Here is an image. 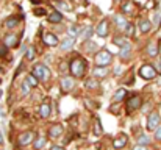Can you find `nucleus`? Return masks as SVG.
<instances>
[{
	"label": "nucleus",
	"instance_id": "2",
	"mask_svg": "<svg viewBox=\"0 0 161 150\" xmlns=\"http://www.w3.org/2000/svg\"><path fill=\"white\" fill-rule=\"evenodd\" d=\"M111 61L113 55L108 50H100L99 53H96V67H108Z\"/></svg>",
	"mask_w": 161,
	"mask_h": 150
},
{
	"label": "nucleus",
	"instance_id": "6",
	"mask_svg": "<svg viewBox=\"0 0 161 150\" xmlns=\"http://www.w3.org/2000/svg\"><path fill=\"white\" fill-rule=\"evenodd\" d=\"M142 105V99H141V96H131L130 99L127 100V113H133L135 109H138L139 106Z\"/></svg>",
	"mask_w": 161,
	"mask_h": 150
},
{
	"label": "nucleus",
	"instance_id": "38",
	"mask_svg": "<svg viewBox=\"0 0 161 150\" xmlns=\"http://www.w3.org/2000/svg\"><path fill=\"white\" fill-rule=\"evenodd\" d=\"M125 28H127V31H125V33H127V36H131V35H133V25H131V24H128Z\"/></svg>",
	"mask_w": 161,
	"mask_h": 150
},
{
	"label": "nucleus",
	"instance_id": "5",
	"mask_svg": "<svg viewBox=\"0 0 161 150\" xmlns=\"http://www.w3.org/2000/svg\"><path fill=\"white\" fill-rule=\"evenodd\" d=\"M139 75H141L144 80H153V78L157 77V70H155L153 66L144 64V66H141V69H139Z\"/></svg>",
	"mask_w": 161,
	"mask_h": 150
},
{
	"label": "nucleus",
	"instance_id": "43",
	"mask_svg": "<svg viewBox=\"0 0 161 150\" xmlns=\"http://www.w3.org/2000/svg\"><path fill=\"white\" fill-rule=\"evenodd\" d=\"M50 150H64V147H61V146H52Z\"/></svg>",
	"mask_w": 161,
	"mask_h": 150
},
{
	"label": "nucleus",
	"instance_id": "23",
	"mask_svg": "<svg viewBox=\"0 0 161 150\" xmlns=\"http://www.w3.org/2000/svg\"><path fill=\"white\" fill-rule=\"evenodd\" d=\"M17 24H19V17H9V19L5 20V27L6 28H14Z\"/></svg>",
	"mask_w": 161,
	"mask_h": 150
},
{
	"label": "nucleus",
	"instance_id": "3",
	"mask_svg": "<svg viewBox=\"0 0 161 150\" xmlns=\"http://www.w3.org/2000/svg\"><path fill=\"white\" fill-rule=\"evenodd\" d=\"M33 75L36 77V80H41V81H47L50 78V70L47 66L44 64H36L33 67Z\"/></svg>",
	"mask_w": 161,
	"mask_h": 150
},
{
	"label": "nucleus",
	"instance_id": "34",
	"mask_svg": "<svg viewBox=\"0 0 161 150\" xmlns=\"http://www.w3.org/2000/svg\"><path fill=\"white\" fill-rule=\"evenodd\" d=\"M113 42H114V44H117L119 47H124V46L127 44V42H125V39H120V36H116V38L113 39Z\"/></svg>",
	"mask_w": 161,
	"mask_h": 150
},
{
	"label": "nucleus",
	"instance_id": "17",
	"mask_svg": "<svg viewBox=\"0 0 161 150\" xmlns=\"http://www.w3.org/2000/svg\"><path fill=\"white\" fill-rule=\"evenodd\" d=\"M44 42L47 46H58V38L55 36L53 33H46L44 35Z\"/></svg>",
	"mask_w": 161,
	"mask_h": 150
},
{
	"label": "nucleus",
	"instance_id": "7",
	"mask_svg": "<svg viewBox=\"0 0 161 150\" xmlns=\"http://www.w3.org/2000/svg\"><path fill=\"white\" fill-rule=\"evenodd\" d=\"M108 28H109V22H108V19L100 20V24H99L97 28H96L97 36H100V38H107L108 36Z\"/></svg>",
	"mask_w": 161,
	"mask_h": 150
},
{
	"label": "nucleus",
	"instance_id": "9",
	"mask_svg": "<svg viewBox=\"0 0 161 150\" xmlns=\"http://www.w3.org/2000/svg\"><path fill=\"white\" fill-rule=\"evenodd\" d=\"M74 86H75V81H74L72 77H64V78H61V89H63L64 92L72 91Z\"/></svg>",
	"mask_w": 161,
	"mask_h": 150
},
{
	"label": "nucleus",
	"instance_id": "44",
	"mask_svg": "<svg viewBox=\"0 0 161 150\" xmlns=\"http://www.w3.org/2000/svg\"><path fill=\"white\" fill-rule=\"evenodd\" d=\"M3 142V136H2V131H0V144Z\"/></svg>",
	"mask_w": 161,
	"mask_h": 150
},
{
	"label": "nucleus",
	"instance_id": "22",
	"mask_svg": "<svg viewBox=\"0 0 161 150\" xmlns=\"http://www.w3.org/2000/svg\"><path fill=\"white\" fill-rule=\"evenodd\" d=\"M130 55H131V46H130V44L127 42V44H125L124 47H120V56H122L124 59H127V58H128Z\"/></svg>",
	"mask_w": 161,
	"mask_h": 150
},
{
	"label": "nucleus",
	"instance_id": "15",
	"mask_svg": "<svg viewBox=\"0 0 161 150\" xmlns=\"http://www.w3.org/2000/svg\"><path fill=\"white\" fill-rule=\"evenodd\" d=\"M150 30H152V22L147 20V19H142V20L139 22V31L146 35V33H149Z\"/></svg>",
	"mask_w": 161,
	"mask_h": 150
},
{
	"label": "nucleus",
	"instance_id": "46",
	"mask_svg": "<svg viewBox=\"0 0 161 150\" xmlns=\"http://www.w3.org/2000/svg\"><path fill=\"white\" fill-rule=\"evenodd\" d=\"M0 74H3V69H2V67H0Z\"/></svg>",
	"mask_w": 161,
	"mask_h": 150
},
{
	"label": "nucleus",
	"instance_id": "35",
	"mask_svg": "<svg viewBox=\"0 0 161 150\" xmlns=\"http://www.w3.org/2000/svg\"><path fill=\"white\" fill-rule=\"evenodd\" d=\"M67 31H69V35H70V38H75V36H77V33H78V30H77V27H74V25H72V27H69V30H67Z\"/></svg>",
	"mask_w": 161,
	"mask_h": 150
},
{
	"label": "nucleus",
	"instance_id": "36",
	"mask_svg": "<svg viewBox=\"0 0 161 150\" xmlns=\"http://www.w3.org/2000/svg\"><path fill=\"white\" fill-rule=\"evenodd\" d=\"M6 53H8V47L5 44H0V58L6 56Z\"/></svg>",
	"mask_w": 161,
	"mask_h": 150
},
{
	"label": "nucleus",
	"instance_id": "13",
	"mask_svg": "<svg viewBox=\"0 0 161 150\" xmlns=\"http://www.w3.org/2000/svg\"><path fill=\"white\" fill-rule=\"evenodd\" d=\"M61 20H63L61 11H55V13H52V14L47 16V22H50V24H59Z\"/></svg>",
	"mask_w": 161,
	"mask_h": 150
},
{
	"label": "nucleus",
	"instance_id": "1",
	"mask_svg": "<svg viewBox=\"0 0 161 150\" xmlns=\"http://www.w3.org/2000/svg\"><path fill=\"white\" fill-rule=\"evenodd\" d=\"M69 69H70V74H72L75 78H83V77H85V70H86V61H85L81 56H75V58L70 61Z\"/></svg>",
	"mask_w": 161,
	"mask_h": 150
},
{
	"label": "nucleus",
	"instance_id": "18",
	"mask_svg": "<svg viewBox=\"0 0 161 150\" xmlns=\"http://www.w3.org/2000/svg\"><path fill=\"white\" fill-rule=\"evenodd\" d=\"M114 22H116V25H117V27H120V28H125V27L128 25L127 19H125L122 14H116V16H114Z\"/></svg>",
	"mask_w": 161,
	"mask_h": 150
},
{
	"label": "nucleus",
	"instance_id": "33",
	"mask_svg": "<svg viewBox=\"0 0 161 150\" xmlns=\"http://www.w3.org/2000/svg\"><path fill=\"white\" fill-rule=\"evenodd\" d=\"M20 91H22V96H27V94L30 92V85H28L27 81H24L22 86H20Z\"/></svg>",
	"mask_w": 161,
	"mask_h": 150
},
{
	"label": "nucleus",
	"instance_id": "41",
	"mask_svg": "<svg viewBox=\"0 0 161 150\" xmlns=\"http://www.w3.org/2000/svg\"><path fill=\"white\" fill-rule=\"evenodd\" d=\"M161 24V14H157L155 16V25H160Z\"/></svg>",
	"mask_w": 161,
	"mask_h": 150
},
{
	"label": "nucleus",
	"instance_id": "20",
	"mask_svg": "<svg viewBox=\"0 0 161 150\" xmlns=\"http://www.w3.org/2000/svg\"><path fill=\"white\" fill-rule=\"evenodd\" d=\"M46 142H47V139L44 138V136H38L36 139H35V142H33V146H35V150H41L44 146H46Z\"/></svg>",
	"mask_w": 161,
	"mask_h": 150
},
{
	"label": "nucleus",
	"instance_id": "40",
	"mask_svg": "<svg viewBox=\"0 0 161 150\" xmlns=\"http://www.w3.org/2000/svg\"><path fill=\"white\" fill-rule=\"evenodd\" d=\"M96 133H102V127H100V120L99 119L96 122Z\"/></svg>",
	"mask_w": 161,
	"mask_h": 150
},
{
	"label": "nucleus",
	"instance_id": "37",
	"mask_svg": "<svg viewBox=\"0 0 161 150\" xmlns=\"http://www.w3.org/2000/svg\"><path fill=\"white\" fill-rule=\"evenodd\" d=\"M153 133H155V139H157L158 142H161V125L153 131Z\"/></svg>",
	"mask_w": 161,
	"mask_h": 150
},
{
	"label": "nucleus",
	"instance_id": "16",
	"mask_svg": "<svg viewBox=\"0 0 161 150\" xmlns=\"http://www.w3.org/2000/svg\"><path fill=\"white\" fill-rule=\"evenodd\" d=\"M5 46L9 49V47H16L17 46V36L16 35H6L5 36Z\"/></svg>",
	"mask_w": 161,
	"mask_h": 150
},
{
	"label": "nucleus",
	"instance_id": "19",
	"mask_svg": "<svg viewBox=\"0 0 161 150\" xmlns=\"http://www.w3.org/2000/svg\"><path fill=\"white\" fill-rule=\"evenodd\" d=\"M85 86H86L88 89H97V88H100V83H99L97 78H88V80L85 81Z\"/></svg>",
	"mask_w": 161,
	"mask_h": 150
},
{
	"label": "nucleus",
	"instance_id": "24",
	"mask_svg": "<svg viewBox=\"0 0 161 150\" xmlns=\"http://www.w3.org/2000/svg\"><path fill=\"white\" fill-rule=\"evenodd\" d=\"M147 53H149V56H157V53H158V47H157V44H155V42H150V44L147 46Z\"/></svg>",
	"mask_w": 161,
	"mask_h": 150
},
{
	"label": "nucleus",
	"instance_id": "26",
	"mask_svg": "<svg viewBox=\"0 0 161 150\" xmlns=\"http://www.w3.org/2000/svg\"><path fill=\"white\" fill-rule=\"evenodd\" d=\"M138 144H139V146H146V147H147V146L150 144V138H149L147 135H141V136L138 138Z\"/></svg>",
	"mask_w": 161,
	"mask_h": 150
},
{
	"label": "nucleus",
	"instance_id": "29",
	"mask_svg": "<svg viewBox=\"0 0 161 150\" xmlns=\"http://www.w3.org/2000/svg\"><path fill=\"white\" fill-rule=\"evenodd\" d=\"M25 81H27L31 88H36V86H38V80H36V77H35V75H28Z\"/></svg>",
	"mask_w": 161,
	"mask_h": 150
},
{
	"label": "nucleus",
	"instance_id": "39",
	"mask_svg": "<svg viewBox=\"0 0 161 150\" xmlns=\"http://www.w3.org/2000/svg\"><path fill=\"white\" fill-rule=\"evenodd\" d=\"M35 14H36V16H44V14H46V9H42V8H36V9H35Z\"/></svg>",
	"mask_w": 161,
	"mask_h": 150
},
{
	"label": "nucleus",
	"instance_id": "28",
	"mask_svg": "<svg viewBox=\"0 0 161 150\" xmlns=\"http://www.w3.org/2000/svg\"><path fill=\"white\" fill-rule=\"evenodd\" d=\"M107 67H96L94 69V75H96V78L97 77H107Z\"/></svg>",
	"mask_w": 161,
	"mask_h": 150
},
{
	"label": "nucleus",
	"instance_id": "27",
	"mask_svg": "<svg viewBox=\"0 0 161 150\" xmlns=\"http://www.w3.org/2000/svg\"><path fill=\"white\" fill-rule=\"evenodd\" d=\"M83 49L86 50V52H94V50H97V44L96 42H91V41H86L83 44Z\"/></svg>",
	"mask_w": 161,
	"mask_h": 150
},
{
	"label": "nucleus",
	"instance_id": "32",
	"mask_svg": "<svg viewBox=\"0 0 161 150\" xmlns=\"http://www.w3.org/2000/svg\"><path fill=\"white\" fill-rule=\"evenodd\" d=\"M133 9V3L131 2H127L125 5H122V13H131Z\"/></svg>",
	"mask_w": 161,
	"mask_h": 150
},
{
	"label": "nucleus",
	"instance_id": "31",
	"mask_svg": "<svg viewBox=\"0 0 161 150\" xmlns=\"http://www.w3.org/2000/svg\"><path fill=\"white\" fill-rule=\"evenodd\" d=\"M55 5L59 8V9H70V6L67 5V3H64V2H61V0H55Z\"/></svg>",
	"mask_w": 161,
	"mask_h": 150
},
{
	"label": "nucleus",
	"instance_id": "11",
	"mask_svg": "<svg viewBox=\"0 0 161 150\" xmlns=\"http://www.w3.org/2000/svg\"><path fill=\"white\" fill-rule=\"evenodd\" d=\"M61 133H63V125H59V124L52 125L50 130H49V136H50V138H59Z\"/></svg>",
	"mask_w": 161,
	"mask_h": 150
},
{
	"label": "nucleus",
	"instance_id": "47",
	"mask_svg": "<svg viewBox=\"0 0 161 150\" xmlns=\"http://www.w3.org/2000/svg\"><path fill=\"white\" fill-rule=\"evenodd\" d=\"M158 50H160V55H161V46H160V47H158Z\"/></svg>",
	"mask_w": 161,
	"mask_h": 150
},
{
	"label": "nucleus",
	"instance_id": "14",
	"mask_svg": "<svg viewBox=\"0 0 161 150\" xmlns=\"http://www.w3.org/2000/svg\"><path fill=\"white\" fill-rule=\"evenodd\" d=\"M125 96H127V89L125 88H119L116 91V94L113 96V102L114 103H119V102H122V100L125 99Z\"/></svg>",
	"mask_w": 161,
	"mask_h": 150
},
{
	"label": "nucleus",
	"instance_id": "12",
	"mask_svg": "<svg viewBox=\"0 0 161 150\" xmlns=\"http://www.w3.org/2000/svg\"><path fill=\"white\" fill-rule=\"evenodd\" d=\"M74 44H75V38H70V36H69V38H66V39L59 44V49L64 50V52H67V50L72 49Z\"/></svg>",
	"mask_w": 161,
	"mask_h": 150
},
{
	"label": "nucleus",
	"instance_id": "25",
	"mask_svg": "<svg viewBox=\"0 0 161 150\" xmlns=\"http://www.w3.org/2000/svg\"><path fill=\"white\" fill-rule=\"evenodd\" d=\"M92 31H94V30H92V27H86L85 30H81V33H80V36H81L83 39H86V41H88V39L91 38V35H92Z\"/></svg>",
	"mask_w": 161,
	"mask_h": 150
},
{
	"label": "nucleus",
	"instance_id": "21",
	"mask_svg": "<svg viewBox=\"0 0 161 150\" xmlns=\"http://www.w3.org/2000/svg\"><path fill=\"white\" fill-rule=\"evenodd\" d=\"M50 105L49 103H42L41 105V108H39V114H41V117H49L50 116Z\"/></svg>",
	"mask_w": 161,
	"mask_h": 150
},
{
	"label": "nucleus",
	"instance_id": "48",
	"mask_svg": "<svg viewBox=\"0 0 161 150\" xmlns=\"http://www.w3.org/2000/svg\"><path fill=\"white\" fill-rule=\"evenodd\" d=\"M116 2H119V0H116Z\"/></svg>",
	"mask_w": 161,
	"mask_h": 150
},
{
	"label": "nucleus",
	"instance_id": "4",
	"mask_svg": "<svg viewBox=\"0 0 161 150\" xmlns=\"http://www.w3.org/2000/svg\"><path fill=\"white\" fill-rule=\"evenodd\" d=\"M160 122H161V116L160 113H157V111H153V113H150L149 116H147V130L149 131H155L158 127H160Z\"/></svg>",
	"mask_w": 161,
	"mask_h": 150
},
{
	"label": "nucleus",
	"instance_id": "8",
	"mask_svg": "<svg viewBox=\"0 0 161 150\" xmlns=\"http://www.w3.org/2000/svg\"><path fill=\"white\" fill-rule=\"evenodd\" d=\"M35 139V133L33 131H24L20 136H19V146H28L31 141Z\"/></svg>",
	"mask_w": 161,
	"mask_h": 150
},
{
	"label": "nucleus",
	"instance_id": "30",
	"mask_svg": "<svg viewBox=\"0 0 161 150\" xmlns=\"http://www.w3.org/2000/svg\"><path fill=\"white\" fill-rule=\"evenodd\" d=\"M25 56H27L28 61L35 59V47H28V49H27V53H25Z\"/></svg>",
	"mask_w": 161,
	"mask_h": 150
},
{
	"label": "nucleus",
	"instance_id": "45",
	"mask_svg": "<svg viewBox=\"0 0 161 150\" xmlns=\"http://www.w3.org/2000/svg\"><path fill=\"white\" fill-rule=\"evenodd\" d=\"M158 69H160V72H161V63H160V64H158Z\"/></svg>",
	"mask_w": 161,
	"mask_h": 150
},
{
	"label": "nucleus",
	"instance_id": "10",
	"mask_svg": "<svg viewBox=\"0 0 161 150\" xmlns=\"http://www.w3.org/2000/svg\"><path fill=\"white\" fill-rule=\"evenodd\" d=\"M127 142H128L127 135H120V136H117V138L114 139L113 147H114L116 150H119V149H122V147H125V146H127Z\"/></svg>",
	"mask_w": 161,
	"mask_h": 150
},
{
	"label": "nucleus",
	"instance_id": "42",
	"mask_svg": "<svg viewBox=\"0 0 161 150\" xmlns=\"http://www.w3.org/2000/svg\"><path fill=\"white\" fill-rule=\"evenodd\" d=\"M133 150H147V147H146V146H139V144H138V146H135V147H133Z\"/></svg>",
	"mask_w": 161,
	"mask_h": 150
}]
</instances>
